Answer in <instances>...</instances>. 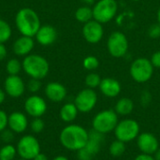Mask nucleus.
Returning <instances> with one entry per match:
<instances>
[{"label":"nucleus","instance_id":"nucleus-1","mask_svg":"<svg viewBox=\"0 0 160 160\" xmlns=\"http://www.w3.org/2000/svg\"><path fill=\"white\" fill-rule=\"evenodd\" d=\"M88 137L89 132L84 128L71 124L61 130L59 141L66 149L78 152L86 145Z\"/></svg>","mask_w":160,"mask_h":160},{"label":"nucleus","instance_id":"nucleus-2","mask_svg":"<svg viewBox=\"0 0 160 160\" xmlns=\"http://www.w3.org/2000/svg\"><path fill=\"white\" fill-rule=\"evenodd\" d=\"M17 29L22 36L33 38L40 28V20L38 13L30 8H21L15 17Z\"/></svg>","mask_w":160,"mask_h":160},{"label":"nucleus","instance_id":"nucleus-3","mask_svg":"<svg viewBox=\"0 0 160 160\" xmlns=\"http://www.w3.org/2000/svg\"><path fill=\"white\" fill-rule=\"evenodd\" d=\"M24 72L32 79H44L50 70V65L47 59L38 54H28L22 61Z\"/></svg>","mask_w":160,"mask_h":160},{"label":"nucleus","instance_id":"nucleus-4","mask_svg":"<svg viewBox=\"0 0 160 160\" xmlns=\"http://www.w3.org/2000/svg\"><path fill=\"white\" fill-rule=\"evenodd\" d=\"M118 122V114L114 110H104L94 116L92 127L94 130L105 135L114 131Z\"/></svg>","mask_w":160,"mask_h":160},{"label":"nucleus","instance_id":"nucleus-5","mask_svg":"<svg viewBox=\"0 0 160 160\" xmlns=\"http://www.w3.org/2000/svg\"><path fill=\"white\" fill-rule=\"evenodd\" d=\"M129 73L136 82L143 83L152 78L154 74V67L149 59L145 57H139L132 62Z\"/></svg>","mask_w":160,"mask_h":160},{"label":"nucleus","instance_id":"nucleus-6","mask_svg":"<svg viewBox=\"0 0 160 160\" xmlns=\"http://www.w3.org/2000/svg\"><path fill=\"white\" fill-rule=\"evenodd\" d=\"M93 18L100 23L111 22L116 15L118 4L116 0H99L93 7Z\"/></svg>","mask_w":160,"mask_h":160},{"label":"nucleus","instance_id":"nucleus-7","mask_svg":"<svg viewBox=\"0 0 160 160\" xmlns=\"http://www.w3.org/2000/svg\"><path fill=\"white\" fill-rule=\"evenodd\" d=\"M114 134L117 140L123 142H129L134 141L140 135V125L134 119H124L118 122Z\"/></svg>","mask_w":160,"mask_h":160},{"label":"nucleus","instance_id":"nucleus-8","mask_svg":"<svg viewBox=\"0 0 160 160\" xmlns=\"http://www.w3.org/2000/svg\"><path fill=\"white\" fill-rule=\"evenodd\" d=\"M104 142V135L96 131L91 130L86 145L78 151L79 160H92L100 151Z\"/></svg>","mask_w":160,"mask_h":160},{"label":"nucleus","instance_id":"nucleus-9","mask_svg":"<svg viewBox=\"0 0 160 160\" xmlns=\"http://www.w3.org/2000/svg\"><path fill=\"white\" fill-rule=\"evenodd\" d=\"M16 149L21 158L33 160L40 153V144L33 135H24L19 140Z\"/></svg>","mask_w":160,"mask_h":160},{"label":"nucleus","instance_id":"nucleus-10","mask_svg":"<svg viewBox=\"0 0 160 160\" xmlns=\"http://www.w3.org/2000/svg\"><path fill=\"white\" fill-rule=\"evenodd\" d=\"M107 49L112 57H123L128 50V40L127 36L122 32H112L107 40Z\"/></svg>","mask_w":160,"mask_h":160},{"label":"nucleus","instance_id":"nucleus-11","mask_svg":"<svg viewBox=\"0 0 160 160\" xmlns=\"http://www.w3.org/2000/svg\"><path fill=\"white\" fill-rule=\"evenodd\" d=\"M97 102H98L97 93L95 92L94 89L88 87L80 91L74 99V104L76 105L78 111L83 113L91 112L96 107Z\"/></svg>","mask_w":160,"mask_h":160},{"label":"nucleus","instance_id":"nucleus-12","mask_svg":"<svg viewBox=\"0 0 160 160\" xmlns=\"http://www.w3.org/2000/svg\"><path fill=\"white\" fill-rule=\"evenodd\" d=\"M104 35V30L102 23L96 20H91L88 22L83 23L82 26V36L84 39L91 44H96L99 42Z\"/></svg>","mask_w":160,"mask_h":160},{"label":"nucleus","instance_id":"nucleus-13","mask_svg":"<svg viewBox=\"0 0 160 160\" xmlns=\"http://www.w3.org/2000/svg\"><path fill=\"white\" fill-rule=\"evenodd\" d=\"M24 110L26 113L33 118L41 117L47 112V103L41 97L33 95L25 100Z\"/></svg>","mask_w":160,"mask_h":160},{"label":"nucleus","instance_id":"nucleus-14","mask_svg":"<svg viewBox=\"0 0 160 160\" xmlns=\"http://www.w3.org/2000/svg\"><path fill=\"white\" fill-rule=\"evenodd\" d=\"M137 145L142 154L147 155L155 154L159 148L158 138L150 132L141 133L137 138Z\"/></svg>","mask_w":160,"mask_h":160},{"label":"nucleus","instance_id":"nucleus-15","mask_svg":"<svg viewBox=\"0 0 160 160\" xmlns=\"http://www.w3.org/2000/svg\"><path fill=\"white\" fill-rule=\"evenodd\" d=\"M4 89L8 96L17 98L23 95L25 84L18 75H8L4 82Z\"/></svg>","mask_w":160,"mask_h":160},{"label":"nucleus","instance_id":"nucleus-16","mask_svg":"<svg viewBox=\"0 0 160 160\" xmlns=\"http://www.w3.org/2000/svg\"><path fill=\"white\" fill-rule=\"evenodd\" d=\"M8 127L14 133H22L28 128V119L24 113L21 112H14L8 115Z\"/></svg>","mask_w":160,"mask_h":160},{"label":"nucleus","instance_id":"nucleus-17","mask_svg":"<svg viewBox=\"0 0 160 160\" xmlns=\"http://www.w3.org/2000/svg\"><path fill=\"white\" fill-rule=\"evenodd\" d=\"M45 95L52 102H61L67 97V89L60 82H49L45 87Z\"/></svg>","mask_w":160,"mask_h":160},{"label":"nucleus","instance_id":"nucleus-18","mask_svg":"<svg viewBox=\"0 0 160 160\" xmlns=\"http://www.w3.org/2000/svg\"><path fill=\"white\" fill-rule=\"evenodd\" d=\"M37 41L42 46L52 45L57 38V31L52 25H43L40 26L38 33L36 34Z\"/></svg>","mask_w":160,"mask_h":160},{"label":"nucleus","instance_id":"nucleus-19","mask_svg":"<svg viewBox=\"0 0 160 160\" xmlns=\"http://www.w3.org/2000/svg\"><path fill=\"white\" fill-rule=\"evenodd\" d=\"M100 92L107 98H115L121 92V84L120 82L113 78H104L101 80L99 84Z\"/></svg>","mask_w":160,"mask_h":160},{"label":"nucleus","instance_id":"nucleus-20","mask_svg":"<svg viewBox=\"0 0 160 160\" xmlns=\"http://www.w3.org/2000/svg\"><path fill=\"white\" fill-rule=\"evenodd\" d=\"M34 45H35V42L31 37L22 36L18 38L13 43L14 53L19 56H26L33 50Z\"/></svg>","mask_w":160,"mask_h":160},{"label":"nucleus","instance_id":"nucleus-21","mask_svg":"<svg viewBox=\"0 0 160 160\" xmlns=\"http://www.w3.org/2000/svg\"><path fill=\"white\" fill-rule=\"evenodd\" d=\"M78 112L79 111L74 103H66L60 109L59 115L62 121L66 123H71L77 118Z\"/></svg>","mask_w":160,"mask_h":160},{"label":"nucleus","instance_id":"nucleus-22","mask_svg":"<svg viewBox=\"0 0 160 160\" xmlns=\"http://www.w3.org/2000/svg\"><path fill=\"white\" fill-rule=\"evenodd\" d=\"M134 110V103L132 101V99L128 98H120L114 107V111L118 115H128L130 114Z\"/></svg>","mask_w":160,"mask_h":160},{"label":"nucleus","instance_id":"nucleus-23","mask_svg":"<svg viewBox=\"0 0 160 160\" xmlns=\"http://www.w3.org/2000/svg\"><path fill=\"white\" fill-rule=\"evenodd\" d=\"M75 19L82 23L93 20V9L89 6H82L75 11Z\"/></svg>","mask_w":160,"mask_h":160},{"label":"nucleus","instance_id":"nucleus-24","mask_svg":"<svg viewBox=\"0 0 160 160\" xmlns=\"http://www.w3.org/2000/svg\"><path fill=\"white\" fill-rule=\"evenodd\" d=\"M109 151L112 157L119 158L123 156L126 152V143L119 140H115L110 144Z\"/></svg>","mask_w":160,"mask_h":160},{"label":"nucleus","instance_id":"nucleus-25","mask_svg":"<svg viewBox=\"0 0 160 160\" xmlns=\"http://www.w3.org/2000/svg\"><path fill=\"white\" fill-rule=\"evenodd\" d=\"M16 154V147L8 143L0 149V160H14Z\"/></svg>","mask_w":160,"mask_h":160},{"label":"nucleus","instance_id":"nucleus-26","mask_svg":"<svg viewBox=\"0 0 160 160\" xmlns=\"http://www.w3.org/2000/svg\"><path fill=\"white\" fill-rule=\"evenodd\" d=\"M11 37V27L5 20L0 19V43L8 41Z\"/></svg>","mask_w":160,"mask_h":160},{"label":"nucleus","instance_id":"nucleus-27","mask_svg":"<svg viewBox=\"0 0 160 160\" xmlns=\"http://www.w3.org/2000/svg\"><path fill=\"white\" fill-rule=\"evenodd\" d=\"M22 68V65L18 59H10L6 65V70L8 75H18Z\"/></svg>","mask_w":160,"mask_h":160},{"label":"nucleus","instance_id":"nucleus-28","mask_svg":"<svg viewBox=\"0 0 160 160\" xmlns=\"http://www.w3.org/2000/svg\"><path fill=\"white\" fill-rule=\"evenodd\" d=\"M101 78L100 76L98 74V73H95V72H91L89 73L86 77H85V80H84V82L86 84V86L88 88H91V89H95L97 87L99 86L100 82H101Z\"/></svg>","mask_w":160,"mask_h":160},{"label":"nucleus","instance_id":"nucleus-29","mask_svg":"<svg viewBox=\"0 0 160 160\" xmlns=\"http://www.w3.org/2000/svg\"><path fill=\"white\" fill-rule=\"evenodd\" d=\"M82 66L86 70H90L93 71L95 69H97L99 67V61L98 59L94 56V55H89L86 56L83 61H82Z\"/></svg>","mask_w":160,"mask_h":160},{"label":"nucleus","instance_id":"nucleus-30","mask_svg":"<svg viewBox=\"0 0 160 160\" xmlns=\"http://www.w3.org/2000/svg\"><path fill=\"white\" fill-rule=\"evenodd\" d=\"M45 128V124L44 121L41 119V117H38V118H33V120L30 123V128L34 133H40L43 131Z\"/></svg>","mask_w":160,"mask_h":160},{"label":"nucleus","instance_id":"nucleus-31","mask_svg":"<svg viewBox=\"0 0 160 160\" xmlns=\"http://www.w3.org/2000/svg\"><path fill=\"white\" fill-rule=\"evenodd\" d=\"M27 88L31 93H37L40 90L41 88V82L40 80L38 79H32L28 82L27 83Z\"/></svg>","mask_w":160,"mask_h":160},{"label":"nucleus","instance_id":"nucleus-32","mask_svg":"<svg viewBox=\"0 0 160 160\" xmlns=\"http://www.w3.org/2000/svg\"><path fill=\"white\" fill-rule=\"evenodd\" d=\"M148 36L153 38V39H157L160 38V25L158 23H155L152 24L149 28H148Z\"/></svg>","mask_w":160,"mask_h":160},{"label":"nucleus","instance_id":"nucleus-33","mask_svg":"<svg viewBox=\"0 0 160 160\" xmlns=\"http://www.w3.org/2000/svg\"><path fill=\"white\" fill-rule=\"evenodd\" d=\"M0 137H1V140L2 142H4L5 143H9L12 142L13 138H14V132L12 130H10L9 128L8 129H5L3 130L1 133H0Z\"/></svg>","mask_w":160,"mask_h":160},{"label":"nucleus","instance_id":"nucleus-34","mask_svg":"<svg viewBox=\"0 0 160 160\" xmlns=\"http://www.w3.org/2000/svg\"><path fill=\"white\" fill-rule=\"evenodd\" d=\"M8 115L3 110H0V133L5 130L8 127Z\"/></svg>","mask_w":160,"mask_h":160},{"label":"nucleus","instance_id":"nucleus-35","mask_svg":"<svg viewBox=\"0 0 160 160\" xmlns=\"http://www.w3.org/2000/svg\"><path fill=\"white\" fill-rule=\"evenodd\" d=\"M150 61H151L154 68H160V51H157L156 52H154L152 54Z\"/></svg>","mask_w":160,"mask_h":160},{"label":"nucleus","instance_id":"nucleus-36","mask_svg":"<svg viewBox=\"0 0 160 160\" xmlns=\"http://www.w3.org/2000/svg\"><path fill=\"white\" fill-rule=\"evenodd\" d=\"M141 100H142V103L143 105H147V104L151 101V94H150L148 91H144V92L142 94Z\"/></svg>","mask_w":160,"mask_h":160},{"label":"nucleus","instance_id":"nucleus-37","mask_svg":"<svg viewBox=\"0 0 160 160\" xmlns=\"http://www.w3.org/2000/svg\"><path fill=\"white\" fill-rule=\"evenodd\" d=\"M134 160H156L155 158L152 155H147V154H141L138 155Z\"/></svg>","mask_w":160,"mask_h":160},{"label":"nucleus","instance_id":"nucleus-38","mask_svg":"<svg viewBox=\"0 0 160 160\" xmlns=\"http://www.w3.org/2000/svg\"><path fill=\"white\" fill-rule=\"evenodd\" d=\"M7 56V48L4 43H0V61L4 60Z\"/></svg>","mask_w":160,"mask_h":160},{"label":"nucleus","instance_id":"nucleus-39","mask_svg":"<svg viewBox=\"0 0 160 160\" xmlns=\"http://www.w3.org/2000/svg\"><path fill=\"white\" fill-rule=\"evenodd\" d=\"M33 160H49V158H48V157L45 154L39 153L37 157H35V158Z\"/></svg>","mask_w":160,"mask_h":160},{"label":"nucleus","instance_id":"nucleus-40","mask_svg":"<svg viewBox=\"0 0 160 160\" xmlns=\"http://www.w3.org/2000/svg\"><path fill=\"white\" fill-rule=\"evenodd\" d=\"M5 98H6V92L0 88V105L5 101Z\"/></svg>","mask_w":160,"mask_h":160},{"label":"nucleus","instance_id":"nucleus-41","mask_svg":"<svg viewBox=\"0 0 160 160\" xmlns=\"http://www.w3.org/2000/svg\"><path fill=\"white\" fill-rule=\"evenodd\" d=\"M52 160H68V158L67 157H65V156H57Z\"/></svg>","mask_w":160,"mask_h":160},{"label":"nucleus","instance_id":"nucleus-42","mask_svg":"<svg viewBox=\"0 0 160 160\" xmlns=\"http://www.w3.org/2000/svg\"><path fill=\"white\" fill-rule=\"evenodd\" d=\"M155 159L160 160V147L158 149V151L155 153Z\"/></svg>","mask_w":160,"mask_h":160},{"label":"nucleus","instance_id":"nucleus-43","mask_svg":"<svg viewBox=\"0 0 160 160\" xmlns=\"http://www.w3.org/2000/svg\"><path fill=\"white\" fill-rule=\"evenodd\" d=\"M157 18H158V23L160 25V7L158 10V13H157Z\"/></svg>","mask_w":160,"mask_h":160},{"label":"nucleus","instance_id":"nucleus-44","mask_svg":"<svg viewBox=\"0 0 160 160\" xmlns=\"http://www.w3.org/2000/svg\"><path fill=\"white\" fill-rule=\"evenodd\" d=\"M17 160H26V159H23V158H20V159H17Z\"/></svg>","mask_w":160,"mask_h":160},{"label":"nucleus","instance_id":"nucleus-45","mask_svg":"<svg viewBox=\"0 0 160 160\" xmlns=\"http://www.w3.org/2000/svg\"><path fill=\"white\" fill-rule=\"evenodd\" d=\"M132 1H140V0H132Z\"/></svg>","mask_w":160,"mask_h":160}]
</instances>
